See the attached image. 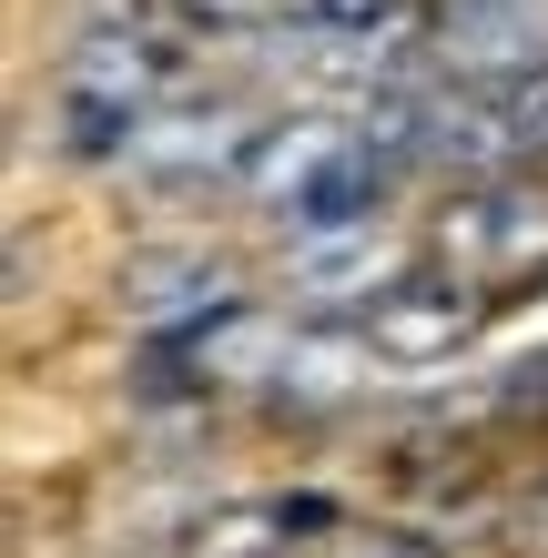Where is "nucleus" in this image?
Returning <instances> with one entry per match:
<instances>
[{
    "instance_id": "obj_4",
    "label": "nucleus",
    "mask_w": 548,
    "mask_h": 558,
    "mask_svg": "<svg viewBox=\"0 0 548 558\" xmlns=\"http://www.w3.org/2000/svg\"><path fill=\"white\" fill-rule=\"evenodd\" d=\"M234 305L244 294H234V275H223L214 254H143V265L122 275V315H133L143 345H193V336H214Z\"/></svg>"
},
{
    "instance_id": "obj_9",
    "label": "nucleus",
    "mask_w": 548,
    "mask_h": 558,
    "mask_svg": "<svg viewBox=\"0 0 548 558\" xmlns=\"http://www.w3.org/2000/svg\"><path fill=\"white\" fill-rule=\"evenodd\" d=\"M488 407H519V416H548V355H528V366H508L488 386Z\"/></svg>"
},
{
    "instance_id": "obj_3",
    "label": "nucleus",
    "mask_w": 548,
    "mask_h": 558,
    "mask_svg": "<svg viewBox=\"0 0 548 558\" xmlns=\"http://www.w3.org/2000/svg\"><path fill=\"white\" fill-rule=\"evenodd\" d=\"M244 153H254V112L223 92V102H173L153 112V133L133 143V173L143 183H173V193H214V183H244Z\"/></svg>"
},
{
    "instance_id": "obj_5",
    "label": "nucleus",
    "mask_w": 548,
    "mask_h": 558,
    "mask_svg": "<svg viewBox=\"0 0 548 558\" xmlns=\"http://www.w3.org/2000/svg\"><path fill=\"white\" fill-rule=\"evenodd\" d=\"M477 315H488V294H477L467 275H458V284H447V275H397V284L366 305V336H376L386 366H437V355L467 345Z\"/></svg>"
},
{
    "instance_id": "obj_8",
    "label": "nucleus",
    "mask_w": 548,
    "mask_h": 558,
    "mask_svg": "<svg viewBox=\"0 0 548 558\" xmlns=\"http://www.w3.org/2000/svg\"><path fill=\"white\" fill-rule=\"evenodd\" d=\"M315 558H447V538H416V529H326Z\"/></svg>"
},
{
    "instance_id": "obj_2",
    "label": "nucleus",
    "mask_w": 548,
    "mask_h": 558,
    "mask_svg": "<svg viewBox=\"0 0 548 558\" xmlns=\"http://www.w3.org/2000/svg\"><path fill=\"white\" fill-rule=\"evenodd\" d=\"M366 376H386V355H376V336L366 325H345V315H305L295 336H275L265 345V397L284 407V416H336V407H356L366 397Z\"/></svg>"
},
{
    "instance_id": "obj_1",
    "label": "nucleus",
    "mask_w": 548,
    "mask_h": 558,
    "mask_svg": "<svg viewBox=\"0 0 548 558\" xmlns=\"http://www.w3.org/2000/svg\"><path fill=\"white\" fill-rule=\"evenodd\" d=\"M183 41L173 0H82L72 41L51 61L41 92V143L61 162H133V143L153 133V112L183 92Z\"/></svg>"
},
{
    "instance_id": "obj_6",
    "label": "nucleus",
    "mask_w": 548,
    "mask_h": 558,
    "mask_svg": "<svg viewBox=\"0 0 548 558\" xmlns=\"http://www.w3.org/2000/svg\"><path fill=\"white\" fill-rule=\"evenodd\" d=\"M315 529H336V508H326V498L265 487V498H223L204 529L183 538V558H295V548H326Z\"/></svg>"
},
{
    "instance_id": "obj_7",
    "label": "nucleus",
    "mask_w": 548,
    "mask_h": 558,
    "mask_svg": "<svg viewBox=\"0 0 548 558\" xmlns=\"http://www.w3.org/2000/svg\"><path fill=\"white\" fill-rule=\"evenodd\" d=\"M183 31H214V41H265L284 21V0H173Z\"/></svg>"
}]
</instances>
